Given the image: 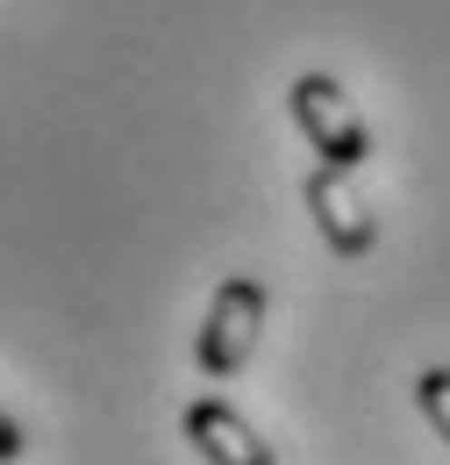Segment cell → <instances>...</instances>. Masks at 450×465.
I'll return each instance as SVG.
<instances>
[{"instance_id":"2","label":"cell","mask_w":450,"mask_h":465,"mask_svg":"<svg viewBox=\"0 0 450 465\" xmlns=\"http://www.w3.org/2000/svg\"><path fill=\"white\" fill-rule=\"evenodd\" d=\"M286 108H293L300 136L315 143V158H322V165L357 173V165L372 158V136H365V122H357V108H350V94H343L329 72H308V79H293Z\"/></svg>"},{"instance_id":"1","label":"cell","mask_w":450,"mask_h":465,"mask_svg":"<svg viewBox=\"0 0 450 465\" xmlns=\"http://www.w3.org/2000/svg\"><path fill=\"white\" fill-rule=\"evenodd\" d=\"M258 330H265V280H250V272H236L215 287L208 301V322H201V372L208 380H236L243 365H250V351H258Z\"/></svg>"},{"instance_id":"5","label":"cell","mask_w":450,"mask_h":465,"mask_svg":"<svg viewBox=\"0 0 450 465\" xmlns=\"http://www.w3.org/2000/svg\"><path fill=\"white\" fill-rule=\"evenodd\" d=\"M415 401H422V415L436 422V437H444V444H450V372H444V365L415 380Z\"/></svg>"},{"instance_id":"6","label":"cell","mask_w":450,"mask_h":465,"mask_svg":"<svg viewBox=\"0 0 450 465\" xmlns=\"http://www.w3.org/2000/svg\"><path fill=\"white\" fill-rule=\"evenodd\" d=\"M22 459V430H15V415L0 408V465H15Z\"/></svg>"},{"instance_id":"4","label":"cell","mask_w":450,"mask_h":465,"mask_svg":"<svg viewBox=\"0 0 450 465\" xmlns=\"http://www.w3.org/2000/svg\"><path fill=\"white\" fill-rule=\"evenodd\" d=\"M186 444H193L208 465H279V451H272L229 401H215V394L186 408Z\"/></svg>"},{"instance_id":"3","label":"cell","mask_w":450,"mask_h":465,"mask_svg":"<svg viewBox=\"0 0 450 465\" xmlns=\"http://www.w3.org/2000/svg\"><path fill=\"white\" fill-rule=\"evenodd\" d=\"M308 215H315V230L329 236V251H337V258H365V251L379 243V223H372L365 193L350 186V173H343V165L308 173Z\"/></svg>"}]
</instances>
